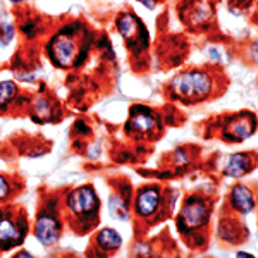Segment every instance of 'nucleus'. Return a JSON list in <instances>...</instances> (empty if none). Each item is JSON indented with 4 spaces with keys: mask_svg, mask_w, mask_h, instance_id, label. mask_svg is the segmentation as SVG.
<instances>
[{
    "mask_svg": "<svg viewBox=\"0 0 258 258\" xmlns=\"http://www.w3.org/2000/svg\"><path fill=\"white\" fill-rule=\"evenodd\" d=\"M209 219V209L207 205L198 198L188 200L184 207H182L181 217H179V227L182 232L193 231V229L202 227Z\"/></svg>",
    "mask_w": 258,
    "mask_h": 258,
    "instance_id": "nucleus-4",
    "label": "nucleus"
},
{
    "mask_svg": "<svg viewBox=\"0 0 258 258\" xmlns=\"http://www.w3.org/2000/svg\"><path fill=\"white\" fill-rule=\"evenodd\" d=\"M231 203L236 210L241 214H249L255 207L253 195L246 186H234L231 191Z\"/></svg>",
    "mask_w": 258,
    "mask_h": 258,
    "instance_id": "nucleus-11",
    "label": "nucleus"
},
{
    "mask_svg": "<svg viewBox=\"0 0 258 258\" xmlns=\"http://www.w3.org/2000/svg\"><path fill=\"white\" fill-rule=\"evenodd\" d=\"M68 207L73 214L76 215H86L93 214L98 209V198L95 195L93 188L90 186H83V188L73 191L68 198Z\"/></svg>",
    "mask_w": 258,
    "mask_h": 258,
    "instance_id": "nucleus-5",
    "label": "nucleus"
},
{
    "mask_svg": "<svg viewBox=\"0 0 258 258\" xmlns=\"http://www.w3.org/2000/svg\"><path fill=\"white\" fill-rule=\"evenodd\" d=\"M127 202H122L120 198H112L110 203H109V210L112 214L114 219H119V220H126L127 219V209H126Z\"/></svg>",
    "mask_w": 258,
    "mask_h": 258,
    "instance_id": "nucleus-14",
    "label": "nucleus"
},
{
    "mask_svg": "<svg viewBox=\"0 0 258 258\" xmlns=\"http://www.w3.org/2000/svg\"><path fill=\"white\" fill-rule=\"evenodd\" d=\"M157 126V119L145 107H135L131 110V120L127 122V131L136 133H150Z\"/></svg>",
    "mask_w": 258,
    "mask_h": 258,
    "instance_id": "nucleus-7",
    "label": "nucleus"
},
{
    "mask_svg": "<svg viewBox=\"0 0 258 258\" xmlns=\"http://www.w3.org/2000/svg\"><path fill=\"white\" fill-rule=\"evenodd\" d=\"M159 203H160L159 189L147 188L141 191L138 198H136V212H138L141 217H148V215L155 214V210L159 209Z\"/></svg>",
    "mask_w": 258,
    "mask_h": 258,
    "instance_id": "nucleus-10",
    "label": "nucleus"
},
{
    "mask_svg": "<svg viewBox=\"0 0 258 258\" xmlns=\"http://www.w3.org/2000/svg\"><path fill=\"white\" fill-rule=\"evenodd\" d=\"M249 169H251V160H249L246 153H234V155L229 157V162L224 167V172L231 177H239L244 176Z\"/></svg>",
    "mask_w": 258,
    "mask_h": 258,
    "instance_id": "nucleus-12",
    "label": "nucleus"
},
{
    "mask_svg": "<svg viewBox=\"0 0 258 258\" xmlns=\"http://www.w3.org/2000/svg\"><path fill=\"white\" fill-rule=\"evenodd\" d=\"M12 35H14V31H12V26L9 23H4L2 26H0V45H7L12 38Z\"/></svg>",
    "mask_w": 258,
    "mask_h": 258,
    "instance_id": "nucleus-16",
    "label": "nucleus"
},
{
    "mask_svg": "<svg viewBox=\"0 0 258 258\" xmlns=\"http://www.w3.org/2000/svg\"><path fill=\"white\" fill-rule=\"evenodd\" d=\"M7 195H9V184H7V181L0 176V200L7 198Z\"/></svg>",
    "mask_w": 258,
    "mask_h": 258,
    "instance_id": "nucleus-17",
    "label": "nucleus"
},
{
    "mask_svg": "<svg viewBox=\"0 0 258 258\" xmlns=\"http://www.w3.org/2000/svg\"><path fill=\"white\" fill-rule=\"evenodd\" d=\"M140 2H143L148 9H153V0H140Z\"/></svg>",
    "mask_w": 258,
    "mask_h": 258,
    "instance_id": "nucleus-18",
    "label": "nucleus"
},
{
    "mask_svg": "<svg viewBox=\"0 0 258 258\" xmlns=\"http://www.w3.org/2000/svg\"><path fill=\"white\" fill-rule=\"evenodd\" d=\"M120 236L114 229H103L102 232L98 234V244L103 249H117L120 246Z\"/></svg>",
    "mask_w": 258,
    "mask_h": 258,
    "instance_id": "nucleus-13",
    "label": "nucleus"
},
{
    "mask_svg": "<svg viewBox=\"0 0 258 258\" xmlns=\"http://www.w3.org/2000/svg\"><path fill=\"white\" fill-rule=\"evenodd\" d=\"M253 129H255V117H251V115L231 119L229 127L226 129V136H227V140L241 141V140L248 138V136H251Z\"/></svg>",
    "mask_w": 258,
    "mask_h": 258,
    "instance_id": "nucleus-9",
    "label": "nucleus"
},
{
    "mask_svg": "<svg viewBox=\"0 0 258 258\" xmlns=\"http://www.w3.org/2000/svg\"><path fill=\"white\" fill-rule=\"evenodd\" d=\"M16 91H18V88H16V85L12 81L0 83V107L7 105V103L14 98Z\"/></svg>",
    "mask_w": 258,
    "mask_h": 258,
    "instance_id": "nucleus-15",
    "label": "nucleus"
},
{
    "mask_svg": "<svg viewBox=\"0 0 258 258\" xmlns=\"http://www.w3.org/2000/svg\"><path fill=\"white\" fill-rule=\"evenodd\" d=\"M117 28H119V33L124 36L126 40L127 47L135 52L138 50H143L147 47L148 43V38H147V30H145L143 23L133 14H124L120 16L117 19Z\"/></svg>",
    "mask_w": 258,
    "mask_h": 258,
    "instance_id": "nucleus-3",
    "label": "nucleus"
},
{
    "mask_svg": "<svg viewBox=\"0 0 258 258\" xmlns=\"http://www.w3.org/2000/svg\"><path fill=\"white\" fill-rule=\"evenodd\" d=\"M73 35H66L64 31H60L57 36H53L52 41L48 45V55L55 66L60 68H69L73 64H78L80 57H78V45L76 41L71 38Z\"/></svg>",
    "mask_w": 258,
    "mask_h": 258,
    "instance_id": "nucleus-2",
    "label": "nucleus"
},
{
    "mask_svg": "<svg viewBox=\"0 0 258 258\" xmlns=\"http://www.w3.org/2000/svg\"><path fill=\"white\" fill-rule=\"evenodd\" d=\"M35 234L40 239L41 244L50 246V244H55L60 238V224L59 220L52 215H40L36 220L35 226Z\"/></svg>",
    "mask_w": 258,
    "mask_h": 258,
    "instance_id": "nucleus-6",
    "label": "nucleus"
},
{
    "mask_svg": "<svg viewBox=\"0 0 258 258\" xmlns=\"http://www.w3.org/2000/svg\"><path fill=\"white\" fill-rule=\"evenodd\" d=\"M170 86H172V91L177 97L186 100H197L207 97L210 93L212 80L209 74L193 71V73L179 74L177 78H174Z\"/></svg>",
    "mask_w": 258,
    "mask_h": 258,
    "instance_id": "nucleus-1",
    "label": "nucleus"
},
{
    "mask_svg": "<svg viewBox=\"0 0 258 258\" xmlns=\"http://www.w3.org/2000/svg\"><path fill=\"white\" fill-rule=\"evenodd\" d=\"M23 232L24 229L19 231L18 224H14L9 217L2 215L0 217V248L9 249L12 246H16L23 239Z\"/></svg>",
    "mask_w": 258,
    "mask_h": 258,
    "instance_id": "nucleus-8",
    "label": "nucleus"
},
{
    "mask_svg": "<svg viewBox=\"0 0 258 258\" xmlns=\"http://www.w3.org/2000/svg\"><path fill=\"white\" fill-rule=\"evenodd\" d=\"M12 2H21V0H12Z\"/></svg>",
    "mask_w": 258,
    "mask_h": 258,
    "instance_id": "nucleus-19",
    "label": "nucleus"
}]
</instances>
